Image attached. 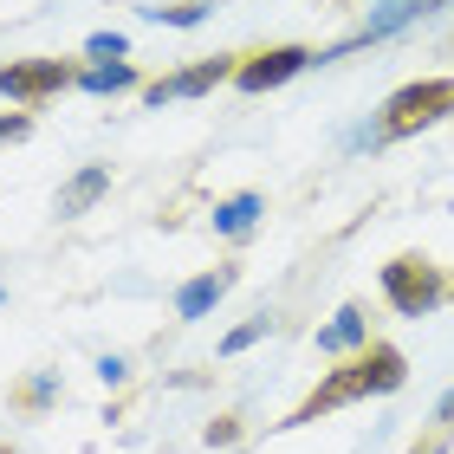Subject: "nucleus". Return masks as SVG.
<instances>
[{"label": "nucleus", "mask_w": 454, "mask_h": 454, "mask_svg": "<svg viewBox=\"0 0 454 454\" xmlns=\"http://www.w3.org/2000/svg\"><path fill=\"white\" fill-rule=\"evenodd\" d=\"M403 377H409V364H403L396 344H364V357H350L344 370H332L279 428L318 422V416H332V409H344V403H364V396H389V389H403Z\"/></svg>", "instance_id": "f257e3e1"}, {"label": "nucleus", "mask_w": 454, "mask_h": 454, "mask_svg": "<svg viewBox=\"0 0 454 454\" xmlns=\"http://www.w3.org/2000/svg\"><path fill=\"white\" fill-rule=\"evenodd\" d=\"M85 52H91V59H117V66H123V33H91Z\"/></svg>", "instance_id": "2eb2a0df"}, {"label": "nucleus", "mask_w": 454, "mask_h": 454, "mask_svg": "<svg viewBox=\"0 0 454 454\" xmlns=\"http://www.w3.org/2000/svg\"><path fill=\"white\" fill-rule=\"evenodd\" d=\"M442 7H454V0H389V7H377V13H370V20H364L357 33H350V39H338L332 52H318V66H325V59H344L350 46H370V39H389V33L416 27V20H428V13H442Z\"/></svg>", "instance_id": "20e7f679"}, {"label": "nucleus", "mask_w": 454, "mask_h": 454, "mask_svg": "<svg viewBox=\"0 0 454 454\" xmlns=\"http://www.w3.org/2000/svg\"><path fill=\"white\" fill-rule=\"evenodd\" d=\"M422 454H448V442H428V448H422Z\"/></svg>", "instance_id": "a211bd4d"}, {"label": "nucleus", "mask_w": 454, "mask_h": 454, "mask_svg": "<svg viewBox=\"0 0 454 454\" xmlns=\"http://www.w3.org/2000/svg\"><path fill=\"white\" fill-rule=\"evenodd\" d=\"M442 422H454V396H448V403H442Z\"/></svg>", "instance_id": "6ab92c4d"}, {"label": "nucleus", "mask_w": 454, "mask_h": 454, "mask_svg": "<svg viewBox=\"0 0 454 454\" xmlns=\"http://www.w3.org/2000/svg\"><path fill=\"white\" fill-rule=\"evenodd\" d=\"M98 377H105V383L117 389L123 377H130V364H123V357H98Z\"/></svg>", "instance_id": "dca6fc26"}, {"label": "nucleus", "mask_w": 454, "mask_h": 454, "mask_svg": "<svg viewBox=\"0 0 454 454\" xmlns=\"http://www.w3.org/2000/svg\"><path fill=\"white\" fill-rule=\"evenodd\" d=\"M72 72L59 66V59H20V66H0V98H13V105H33V98H52L66 91Z\"/></svg>", "instance_id": "423d86ee"}, {"label": "nucleus", "mask_w": 454, "mask_h": 454, "mask_svg": "<svg viewBox=\"0 0 454 454\" xmlns=\"http://www.w3.org/2000/svg\"><path fill=\"white\" fill-rule=\"evenodd\" d=\"M357 344H370V318L357 312V305H344V312L318 332V350H325V357H338V350H357Z\"/></svg>", "instance_id": "9d476101"}, {"label": "nucleus", "mask_w": 454, "mask_h": 454, "mask_svg": "<svg viewBox=\"0 0 454 454\" xmlns=\"http://www.w3.org/2000/svg\"><path fill=\"white\" fill-rule=\"evenodd\" d=\"M78 85L105 98V91H130V85H137V72H130V66H91L85 78H78Z\"/></svg>", "instance_id": "f8f14e48"}, {"label": "nucleus", "mask_w": 454, "mask_h": 454, "mask_svg": "<svg viewBox=\"0 0 454 454\" xmlns=\"http://www.w3.org/2000/svg\"><path fill=\"white\" fill-rule=\"evenodd\" d=\"M305 66H318L312 46H273V52H260V59H247V66H234V85H240L247 98H260V91L286 85V78H299Z\"/></svg>", "instance_id": "39448f33"}, {"label": "nucleus", "mask_w": 454, "mask_h": 454, "mask_svg": "<svg viewBox=\"0 0 454 454\" xmlns=\"http://www.w3.org/2000/svg\"><path fill=\"white\" fill-rule=\"evenodd\" d=\"M105 195H111V169H105V162H91V169H78L66 189H59V215H91Z\"/></svg>", "instance_id": "6e6552de"}, {"label": "nucleus", "mask_w": 454, "mask_h": 454, "mask_svg": "<svg viewBox=\"0 0 454 454\" xmlns=\"http://www.w3.org/2000/svg\"><path fill=\"white\" fill-rule=\"evenodd\" d=\"M266 332H273V318H247L240 332H227V344H221V350H227V357H234V350H247V344H260Z\"/></svg>", "instance_id": "ddd939ff"}, {"label": "nucleus", "mask_w": 454, "mask_h": 454, "mask_svg": "<svg viewBox=\"0 0 454 454\" xmlns=\"http://www.w3.org/2000/svg\"><path fill=\"white\" fill-rule=\"evenodd\" d=\"M143 13H150V20H169V27H195L208 7H201V0H182V7H143Z\"/></svg>", "instance_id": "4468645a"}, {"label": "nucleus", "mask_w": 454, "mask_h": 454, "mask_svg": "<svg viewBox=\"0 0 454 454\" xmlns=\"http://www.w3.org/2000/svg\"><path fill=\"white\" fill-rule=\"evenodd\" d=\"M383 299L396 305L403 318H428L435 305L454 299V279L442 273L435 260H422V254H396V260L383 266Z\"/></svg>", "instance_id": "f03ea898"}, {"label": "nucleus", "mask_w": 454, "mask_h": 454, "mask_svg": "<svg viewBox=\"0 0 454 454\" xmlns=\"http://www.w3.org/2000/svg\"><path fill=\"white\" fill-rule=\"evenodd\" d=\"M454 111V78H422V85H403L396 98L383 105V123H377V143H396V137H416L428 123H442Z\"/></svg>", "instance_id": "7ed1b4c3"}, {"label": "nucleus", "mask_w": 454, "mask_h": 454, "mask_svg": "<svg viewBox=\"0 0 454 454\" xmlns=\"http://www.w3.org/2000/svg\"><path fill=\"white\" fill-rule=\"evenodd\" d=\"M27 130H33V123H27V117H20V111H13V117H0V143H20V137H27Z\"/></svg>", "instance_id": "f3484780"}, {"label": "nucleus", "mask_w": 454, "mask_h": 454, "mask_svg": "<svg viewBox=\"0 0 454 454\" xmlns=\"http://www.w3.org/2000/svg\"><path fill=\"white\" fill-rule=\"evenodd\" d=\"M254 221H260V195H227L221 208H215V227H221V234H247Z\"/></svg>", "instance_id": "9b49d317"}, {"label": "nucleus", "mask_w": 454, "mask_h": 454, "mask_svg": "<svg viewBox=\"0 0 454 454\" xmlns=\"http://www.w3.org/2000/svg\"><path fill=\"white\" fill-rule=\"evenodd\" d=\"M221 78H234V66H227V59H201V66L176 72V78H156V85H150V111L176 105V98H201V91H215Z\"/></svg>", "instance_id": "0eeeda50"}, {"label": "nucleus", "mask_w": 454, "mask_h": 454, "mask_svg": "<svg viewBox=\"0 0 454 454\" xmlns=\"http://www.w3.org/2000/svg\"><path fill=\"white\" fill-rule=\"evenodd\" d=\"M227 286H234V266H215V273H201V279H189V286L176 293V312H182V318H208Z\"/></svg>", "instance_id": "1a4fd4ad"}]
</instances>
